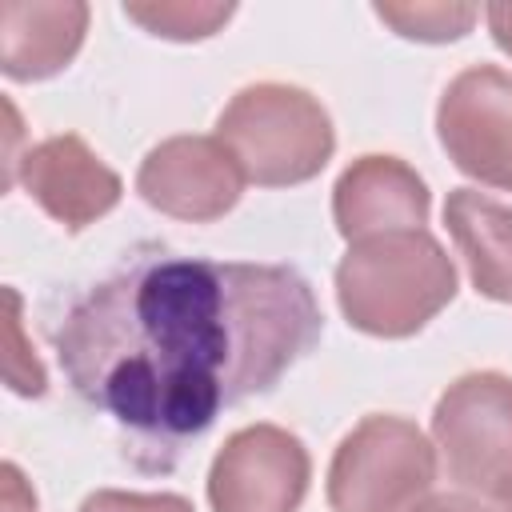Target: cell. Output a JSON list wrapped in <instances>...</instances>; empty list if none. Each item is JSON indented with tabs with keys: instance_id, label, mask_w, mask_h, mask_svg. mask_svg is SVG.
<instances>
[{
	"instance_id": "obj_1",
	"label": "cell",
	"mask_w": 512,
	"mask_h": 512,
	"mask_svg": "<svg viewBox=\"0 0 512 512\" xmlns=\"http://www.w3.org/2000/svg\"><path fill=\"white\" fill-rule=\"evenodd\" d=\"M324 316L288 264L132 252L52 324L72 392L104 412L144 472H168L216 416L268 392Z\"/></svg>"
},
{
	"instance_id": "obj_2",
	"label": "cell",
	"mask_w": 512,
	"mask_h": 512,
	"mask_svg": "<svg viewBox=\"0 0 512 512\" xmlns=\"http://www.w3.org/2000/svg\"><path fill=\"white\" fill-rule=\"evenodd\" d=\"M456 296L448 252L424 232H384L360 240L336 264V300L352 328L384 340L420 332Z\"/></svg>"
},
{
	"instance_id": "obj_3",
	"label": "cell",
	"mask_w": 512,
	"mask_h": 512,
	"mask_svg": "<svg viewBox=\"0 0 512 512\" xmlns=\"http://www.w3.org/2000/svg\"><path fill=\"white\" fill-rule=\"evenodd\" d=\"M216 140H224L244 176L264 188L312 180L336 148L324 104L296 84L240 88L216 120Z\"/></svg>"
},
{
	"instance_id": "obj_4",
	"label": "cell",
	"mask_w": 512,
	"mask_h": 512,
	"mask_svg": "<svg viewBox=\"0 0 512 512\" xmlns=\"http://www.w3.org/2000/svg\"><path fill=\"white\" fill-rule=\"evenodd\" d=\"M436 480L428 436L400 416H364L328 468L332 512H412Z\"/></svg>"
},
{
	"instance_id": "obj_5",
	"label": "cell",
	"mask_w": 512,
	"mask_h": 512,
	"mask_svg": "<svg viewBox=\"0 0 512 512\" xmlns=\"http://www.w3.org/2000/svg\"><path fill=\"white\" fill-rule=\"evenodd\" d=\"M432 436L448 476L484 500H512V380L468 372L444 388Z\"/></svg>"
},
{
	"instance_id": "obj_6",
	"label": "cell",
	"mask_w": 512,
	"mask_h": 512,
	"mask_svg": "<svg viewBox=\"0 0 512 512\" xmlns=\"http://www.w3.org/2000/svg\"><path fill=\"white\" fill-rule=\"evenodd\" d=\"M308 452L276 424H248L224 440L208 472L212 512H296L308 492Z\"/></svg>"
},
{
	"instance_id": "obj_7",
	"label": "cell",
	"mask_w": 512,
	"mask_h": 512,
	"mask_svg": "<svg viewBox=\"0 0 512 512\" xmlns=\"http://www.w3.org/2000/svg\"><path fill=\"white\" fill-rule=\"evenodd\" d=\"M436 132L448 160L492 188L512 192V76L476 64L464 68L440 96Z\"/></svg>"
},
{
	"instance_id": "obj_8",
	"label": "cell",
	"mask_w": 512,
	"mask_h": 512,
	"mask_svg": "<svg viewBox=\"0 0 512 512\" xmlns=\"http://www.w3.org/2000/svg\"><path fill=\"white\" fill-rule=\"evenodd\" d=\"M244 180V168L216 136H172L136 172V188L156 212L192 224L220 220L240 200Z\"/></svg>"
},
{
	"instance_id": "obj_9",
	"label": "cell",
	"mask_w": 512,
	"mask_h": 512,
	"mask_svg": "<svg viewBox=\"0 0 512 512\" xmlns=\"http://www.w3.org/2000/svg\"><path fill=\"white\" fill-rule=\"evenodd\" d=\"M20 184L28 196L60 220L68 232L96 224L104 212L120 204V176L72 132L48 136L20 160Z\"/></svg>"
},
{
	"instance_id": "obj_10",
	"label": "cell",
	"mask_w": 512,
	"mask_h": 512,
	"mask_svg": "<svg viewBox=\"0 0 512 512\" xmlns=\"http://www.w3.org/2000/svg\"><path fill=\"white\" fill-rule=\"evenodd\" d=\"M428 184L396 156L352 160L332 188V216L348 244L428 224Z\"/></svg>"
},
{
	"instance_id": "obj_11",
	"label": "cell",
	"mask_w": 512,
	"mask_h": 512,
	"mask_svg": "<svg viewBox=\"0 0 512 512\" xmlns=\"http://www.w3.org/2000/svg\"><path fill=\"white\" fill-rule=\"evenodd\" d=\"M88 4L80 0H4L0 68L12 80L56 76L84 44Z\"/></svg>"
},
{
	"instance_id": "obj_12",
	"label": "cell",
	"mask_w": 512,
	"mask_h": 512,
	"mask_svg": "<svg viewBox=\"0 0 512 512\" xmlns=\"http://www.w3.org/2000/svg\"><path fill=\"white\" fill-rule=\"evenodd\" d=\"M444 224L468 264L472 288L488 300L512 304V204L476 188H456L444 200Z\"/></svg>"
},
{
	"instance_id": "obj_13",
	"label": "cell",
	"mask_w": 512,
	"mask_h": 512,
	"mask_svg": "<svg viewBox=\"0 0 512 512\" xmlns=\"http://www.w3.org/2000/svg\"><path fill=\"white\" fill-rule=\"evenodd\" d=\"M372 12L388 28H396L400 36L424 40V44L460 40L480 16L476 4H444V0H432V4H424V0H416V4H376Z\"/></svg>"
},
{
	"instance_id": "obj_14",
	"label": "cell",
	"mask_w": 512,
	"mask_h": 512,
	"mask_svg": "<svg viewBox=\"0 0 512 512\" xmlns=\"http://www.w3.org/2000/svg\"><path fill=\"white\" fill-rule=\"evenodd\" d=\"M124 16L164 40H204L228 24L232 4H124Z\"/></svg>"
},
{
	"instance_id": "obj_15",
	"label": "cell",
	"mask_w": 512,
	"mask_h": 512,
	"mask_svg": "<svg viewBox=\"0 0 512 512\" xmlns=\"http://www.w3.org/2000/svg\"><path fill=\"white\" fill-rule=\"evenodd\" d=\"M4 300H8V320H4V340H8V352H4V380H8V388L20 392V396H40L48 380H44L40 360H36V356L24 348V340H20V296H16V288H8Z\"/></svg>"
},
{
	"instance_id": "obj_16",
	"label": "cell",
	"mask_w": 512,
	"mask_h": 512,
	"mask_svg": "<svg viewBox=\"0 0 512 512\" xmlns=\"http://www.w3.org/2000/svg\"><path fill=\"white\" fill-rule=\"evenodd\" d=\"M80 512H192V504L184 496H172V492H116V488H104V492H92Z\"/></svg>"
},
{
	"instance_id": "obj_17",
	"label": "cell",
	"mask_w": 512,
	"mask_h": 512,
	"mask_svg": "<svg viewBox=\"0 0 512 512\" xmlns=\"http://www.w3.org/2000/svg\"><path fill=\"white\" fill-rule=\"evenodd\" d=\"M0 512H36V496L24 484L16 464H4V496H0Z\"/></svg>"
},
{
	"instance_id": "obj_18",
	"label": "cell",
	"mask_w": 512,
	"mask_h": 512,
	"mask_svg": "<svg viewBox=\"0 0 512 512\" xmlns=\"http://www.w3.org/2000/svg\"><path fill=\"white\" fill-rule=\"evenodd\" d=\"M484 16H488V28H492V40L512 56V4H488Z\"/></svg>"
},
{
	"instance_id": "obj_19",
	"label": "cell",
	"mask_w": 512,
	"mask_h": 512,
	"mask_svg": "<svg viewBox=\"0 0 512 512\" xmlns=\"http://www.w3.org/2000/svg\"><path fill=\"white\" fill-rule=\"evenodd\" d=\"M412 512H484L472 496H432V500H420Z\"/></svg>"
},
{
	"instance_id": "obj_20",
	"label": "cell",
	"mask_w": 512,
	"mask_h": 512,
	"mask_svg": "<svg viewBox=\"0 0 512 512\" xmlns=\"http://www.w3.org/2000/svg\"><path fill=\"white\" fill-rule=\"evenodd\" d=\"M500 512H512V500H504V504H500Z\"/></svg>"
}]
</instances>
